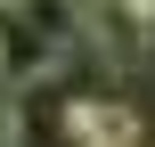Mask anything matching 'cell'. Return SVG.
Segmentation results:
<instances>
[{"mask_svg":"<svg viewBox=\"0 0 155 147\" xmlns=\"http://www.w3.org/2000/svg\"><path fill=\"white\" fill-rule=\"evenodd\" d=\"M0 90H8V82H0Z\"/></svg>","mask_w":155,"mask_h":147,"instance_id":"obj_1","label":"cell"}]
</instances>
